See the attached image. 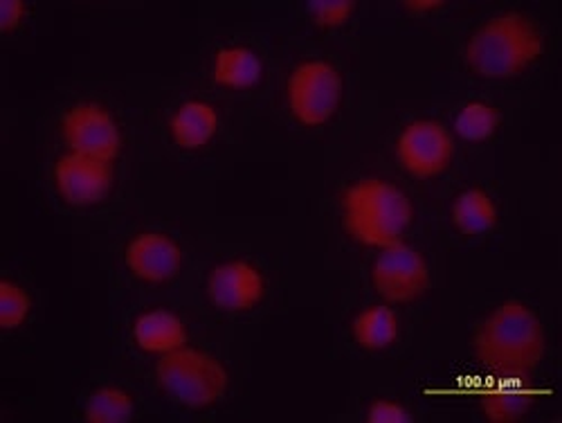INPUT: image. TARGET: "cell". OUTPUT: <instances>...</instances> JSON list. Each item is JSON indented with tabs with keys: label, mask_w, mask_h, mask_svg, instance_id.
Returning <instances> with one entry per match:
<instances>
[{
	"label": "cell",
	"mask_w": 562,
	"mask_h": 423,
	"mask_svg": "<svg viewBox=\"0 0 562 423\" xmlns=\"http://www.w3.org/2000/svg\"><path fill=\"white\" fill-rule=\"evenodd\" d=\"M126 129L117 111L98 98L57 107L48 120L41 178L50 199L70 212H92L120 190Z\"/></svg>",
	"instance_id": "cell-1"
},
{
	"label": "cell",
	"mask_w": 562,
	"mask_h": 423,
	"mask_svg": "<svg viewBox=\"0 0 562 423\" xmlns=\"http://www.w3.org/2000/svg\"><path fill=\"white\" fill-rule=\"evenodd\" d=\"M414 219L412 197L385 176H362L349 182L340 197L342 230L369 251L381 253L405 244Z\"/></svg>",
	"instance_id": "cell-2"
},
{
	"label": "cell",
	"mask_w": 562,
	"mask_h": 423,
	"mask_svg": "<svg viewBox=\"0 0 562 423\" xmlns=\"http://www.w3.org/2000/svg\"><path fill=\"white\" fill-rule=\"evenodd\" d=\"M544 53V36L522 12L486 19L463 45V64L484 79H513L529 70Z\"/></svg>",
	"instance_id": "cell-3"
},
{
	"label": "cell",
	"mask_w": 562,
	"mask_h": 423,
	"mask_svg": "<svg viewBox=\"0 0 562 423\" xmlns=\"http://www.w3.org/2000/svg\"><path fill=\"white\" fill-rule=\"evenodd\" d=\"M151 381L171 403L182 410L203 412L216 408L232 388L227 363L196 341L184 343L162 356L149 358Z\"/></svg>",
	"instance_id": "cell-4"
},
{
	"label": "cell",
	"mask_w": 562,
	"mask_h": 423,
	"mask_svg": "<svg viewBox=\"0 0 562 423\" xmlns=\"http://www.w3.org/2000/svg\"><path fill=\"white\" fill-rule=\"evenodd\" d=\"M473 347L477 358L491 369L520 376L533 369L544 356V326L531 307L508 300L480 322Z\"/></svg>",
	"instance_id": "cell-5"
},
{
	"label": "cell",
	"mask_w": 562,
	"mask_h": 423,
	"mask_svg": "<svg viewBox=\"0 0 562 423\" xmlns=\"http://www.w3.org/2000/svg\"><path fill=\"white\" fill-rule=\"evenodd\" d=\"M345 75L331 59L311 57L286 77V107L302 129H322L338 115L345 102Z\"/></svg>",
	"instance_id": "cell-6"
},
{
	"label": "cell",
	"mask_w": 562,
	"mask_h": 423,
	"mask_svg": "<svg viewBox=\"0 0 562 423\" xmlns=\"http://www.w3.org/2000/svg\"><path fill=\"white\" fill-rule=\"evenodd\" d=\"M120 266L139 287L167 289L184 270V246L169 230L143 227L124 242Z\"/></svg>",
	"instance_id": "cell-7"
},
{
	"label": "cell",
	"mask_w": 562,
	"mask_h": 423,
	"mask_svg": "<svg viewBox=\"0 0 562 423\" xmlns=\"http://www.w3.org/2000/svg\"><path fill=\"white\" fill-rule=\"evenodd\" d=\"M203 296L221 315H250L268 300L270 279L261 264L246 257H227L207 270Z\"/></svg>",
	"instance_id": "cell-8"
},
{
	"label": "cell",
	"mask_w": 562,
	"mask_h": 423,
	"mask_svg": "<svg viewBox=\"0 0 562 423\" xmlns=\"http://www.w3.org/2000/svg\"><path fill=\"white\" fill-rule=\"evenodd\" d=\"M371 287L383 302L409 304L432 285L430 264L409 242L376 253L369 268Z\"/></svg>",
	"instance_id": "cell-9"
},
{
	"label": "cell",
	"mask_w": 562,
	"mask_h": 423,
	"mask_svg": "<svg viewBox=\"0 0 562 423\" xmlns=\"http://www.w3.org/2000/svg\"><path fill=\"white\" fill-rule=\"evenodd\" d=\"M396 158L412 178L432 180L454 158V135L435 118H416L396 137Z\"/></svg>",
	"instance_id": "cell-10"
},
{
	"label": "cell",
	"mask_w": 562,
	"mask_h": 423,
	"mask_svg": "<svg viewBox=\"0 0 562 423\" xmlns=\"http://www.w3.org/2000/svg\"><path fill=\"white\" fill-rule=\"evenodd\" d=\"M194 341L192 324L171 307H147L126 320V343L145 360Z\"/></svg>",
	"instance_id": "cell-11"
},
{
	"label": "cell",
	"mask_w": 562,
	"mask_h": 423,
	"mask_svg": "<svg viewBox=\"0 0 562 423\" xmlns=\"http://www.w3.org/2000/svg\"><path fill=\"white\" fill-rule=\"evenodd\" d=\"M268 73L266 55L252 43L227 41L216 45L205 64L210 84L232 96H246L257 90Z\"/></svg>",
	"instance_id": "cell-12"
},
{
	"label": "cell",
	"mask_w": 562,
	"mask_h": 423,
	"mask_svg": "<svg viewBox=\"0 0 562 423\" xmlns=\"http://www.w3.org/2000/svg\"><path fill=\"white\" fill-rule=\"evenodd\" d=\"M223 129L218 107L205 98H184L167 115L169 145L182 154H201L212 147Z\"/></svg>",
	"instance_id": "cell-13"
},
{
	"label": "cell",
	"mask_w": 562,
	"mask_h": 423,
	"mask_svg": "<svg viewBox=\"0 0 562 423\" xmlns=\"http://www.w3.org/2000/svg\"><path fill=\"white\" fill-rule=\"evenodd\" d=\"M351 338L362 352H387L401 338V318L390 302L369 304L356 313L351 322Z\"/></svg>",
	"instance_id": "cell-14"
},
{
	"label": "cell",
	"mask_w": 562,
	"mask_h": 423,
	"mask_svg": "<svg viewBox=\"0 0 562 423\" xmlns=\"http://www.w3.org/2000/svg\"><path fill=\"white\" fill-rule=\"evenodd\" d=\"M36 298L27 281L3 268L0 272V341H12L25 334L34 320Z\"/></svg>",
	"instance_id": "cell-15"
},
{
	"label": "cell",
	"mask_w": 562,
	"mask_h": 423,
	"mask_svg": "<svg viewBox=\"0 0 562 423\" xmlns=\"http://www.w3.org/2000/svg\"><path fill=\"white\" fill-rule=\"evenodd\" d=\"M450 221L463 237H482L497 223V205L484 187H468L452 201Z\"/></svg>",
	"instance_id": "cell-16"
},
{
	"label": "cell",
	"mask_w": 562,
	"mask_h": 423,
	"mask_svg": "<svg viewBox=\"0 0 562 423\" xmlns=\"http://www.w3.org/2000/svg\"><path fill=\"white\" fill-rule=\"evenodd\" d=\"M79 414L90 423H128L137 416V401L117 383H100L83 397Z\"/></svg>",
	"instance_id": "cell-17"
},
{
	"label": "cell",
	"mask_w": 562,
	"mask_h": 423,
	"mask_svg": "<svg viewBox=\"0 0 562 423\" xmlns=\"http://www.w3.org/2000/svg\"><path fill=\"white\" fill-rule=\"evenodd\" d=\"M502 124L499 111L486 100H471L452 115V129L461 143L482 145L491 140Z\"/></svg>",
	"instance_id": "cell-18"
},
{
	"label": "cell",
	"mask_w": 562,
	"mask_h": 423,
	"mask_svg": "<svg viewBox=\"0 0 562 423\" xmlns=\"http://www.w3.org/2000/svg\"><path fill=\"white\" fill-rule=\"evenodd\" d=\"M353 0H311L304 3V19L319 32H338L358 16Z\"/></svg>",
	"instance_id": "cell-19"
},
{
	"label": "cell",
	"mask_w": 562,
	"mask_h": 423,
	"mask_svg": "<svg viewBox=\"0 0 562 423\" xmlns=\"http://www.w3.org/2000/svg\"><path fill=\"white\" fill-rule=\"evenodd\" d=\"M364 421H369V423H412V421H416V416L405 403H401L396 399H373L367 405Z\"/></svg>",
	"instance_id": "cell-20"
},
{
	"label": "cell",
	"mask_w": 562,
	"mask_h": 423,
	"mask_svg": "<svg viewBox=\"0 0 562 423\" xmlns=\"http://www.w3.org/2000/svg\"><path fill=\"white\" fill-rule=\"evenodd\" d=\"M30 16L32 8L23 3V0H5V3L0 5V38L5 41L25 30Z\"/></svg>",
	"instance_id": "cell-21"
},
{
	"label": "cell",
	"mask_w": 562,
	"mask_h": 423,
	"mask_svg": "<svg viewBox=\"0 0 562 423\" xmlns=\"http://www.w3.org/2000/svg\"><path fill=\"white\" fill-rule=\"evenodd\" d=\"M401 8L407 10L412 16H432L450 8V3H443V0H409V3H403Z\"/></svg>",
	"instance_id": "cell-22"
}]
</instances>
